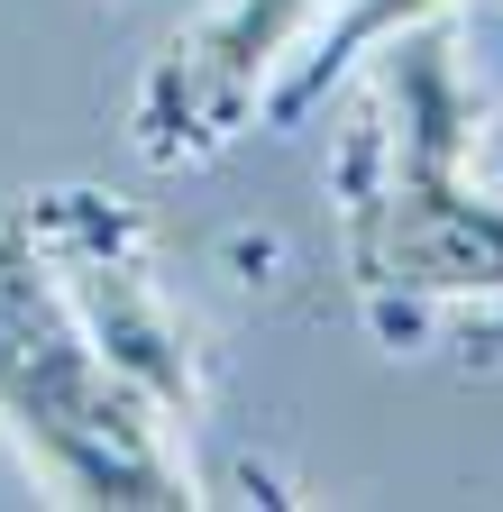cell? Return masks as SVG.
Segmentation results:
<instances>
[{"label":"cell","mask_w":503,"mask_h":512,"mask_svg":"<svg viewBox=\"0 0 503 512\" xmlns=\"http://www.w3.org/2000/svg\"><path fill=\"white\" fill-rule=\"evenodd\" d=\"M321 19L330 0H211L147 64L129 101V147L147 165H211L247 119H266V101L284 92Z\"/></svg>","instance_id":"obj_4"},{"label":"cell","mask_w":503,"mask_h":512,"mask_svg":"<svg viewBox=\"0 0 503 512\" xmlns=\"http://www.w3.org/2000/svg\"><path fill=\"white\" fill-rule=\"evenodd\" d=\"M37 256L46 275L65 284L74 320L92 330V348L138 384V394L193 430L202 421V348L183 330V311L147 256V220L129 202H110V192H37Z\"/></svg>","instance_id":"obj_3"},{"label":"cell","mask_w":503,"mask_h":512,"mask_svg":"<svg viewBox=\"0 0 503 512\" xmlns=\"http://www.w3.org/2000/svg\"><path fill=\"white\" fill-rule=\"evenodd\" d=\"M28 247H37V202H10L0 211V266H19Z\"/></svg>","instance_id":"obj_5"},{"label":"cell","mask_w":503,"mask_h":512,"mask_svg":"<svg viewBox=\"0 0 503 512\" xmlns=\"http://www.w3.org/2000/svg\"><path fill=\"white\" fill-rule=\"evenodd\" d=\"M0 439L46 485V503H74V512L202 503L183 430L92 348V330L74 320L37 247L19 266H0Z\"/></svg>","instance_id":"obj_2"},{"label":"cell","mask_w":503,"mask_h":512,"mask_svg":"<svg viewBox=\"0 0 503 512\" xmlns=\"http://www.w3.org/2000/svg\"><path fill=\"white\" fill-rule=\"evenodd\" d=\"M339 256L385 348L503 302V183H476V83L449 10L375 46V83L330 165Z\"/></svg>","instance_id":"obj_1"}]
</instances>
